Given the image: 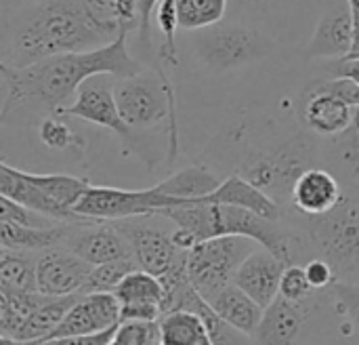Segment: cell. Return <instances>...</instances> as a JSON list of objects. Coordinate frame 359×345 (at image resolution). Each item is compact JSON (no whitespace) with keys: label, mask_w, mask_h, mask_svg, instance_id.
<instances>
[{"label":"cell","mask_w":359,"mask_h":345,"mask_svg":"<svg viewBox=\"0 0 359 345\" xmlns=\"http://www.w3.org/2000/svg\"><path fill=\"white\" fill-rule=\"evenodd\" d=\"M36 257L38 253L2 249L0 251V291L4 293L38 291Z\"/></svg>","instance_id":"f1b7e54d"},{"label":"cell","mask_w":359,"mask_h":345,"mask_svg":"<svg viewBox=\"0 0 359 345\" xmlns=\"http://www.w3.org/2000/svg\"><path fill=\"white\" fill-rule=\"evenodd\" d=\"M63 247L88 261L90 266H101L118 259H135L130 245L111 221L93 219L82 223H69Z\"/></svg>","instance_id":"5bb4252c"},{"label":"cell","mask_w":359,"mask_h":345,"mask_svg":"<svg viewBox=\"0 0 359 345\" xmlns=\"http://www.w3.org/2000/svg\"><path fill=\"white\" fill-rule=\"evenodd\" d=\"M143 70L145 65L128 51V34L90 51L55 55L25 67L0 65V122L19 129L36 126L48 116H61L84 80L99 74L126 78Z\"/></svg>","instance_id":"6da1fadb"},{"label":"cell","mask_w":359,"mask_h":345,"mask_svg":"<svg viewBox=\"0 0 359 345\" xmlns=\"http://www.w3.org/2000/svg\"><path fill=\"white\" fill-rule=\"evenodd\" d=\"M322 167L330 169L345 185L359 188V135L347 129L339 137L322 139Z\"/></svg>","instance_id":"484cf974"},{"label":"cell","mask_w":359,"mask_h":345,"mask_svg":"<svg viewBox=\"0 0 359 345\" xmlns=\"http://www.w3.org/2000/svg\"><path fill=\"white\" fill-rule=\"evenodd\" d=\"M120 301V316L124 320L158 323L164 314V285L158 276L135 270L114 291Z\"/></svg>","instance_id":"ac0fdd59"},{"label":"cell","mask_w":359,"mask_h":345,"mask_svg":"<svg viewBox=\"0 0 359 345\" xmlns=\"http://www.w3.org/2000/svg\"><path fill=\"white\" fill-rule=\"evenodd\" d=\"M156 345H162V344H160V339H158V344H156Z\"/></svg>","instance_id":"681fc988"},{"label":"cell","mask_w":359,"mask_h":345,"mask_svg":"<svg viewBox=\"0 0 359 345\" xmlns=\"http://www.w3.org/2000/svg\"><path fill=\"white\" fill-rule=\"evenodd\" d=\"M231 0H175L181 30L194 32L225 19Z\"/></svg>","instance_id":"d6a6232c"},{"label":"cell","mask_w":359,"mask_h":345,"mask_svg":"<svg viewBox=\"0 0 359 345\" xmlns=\"http://www.w3.org/2000/svg\"><path fill=\"white\" fill-rule=\"evenodd\" d=\"M305 274L311 282L313 289H330L337 282V274L332 270V266L322 259V257H311L303 263Z\"/></svg>","instance_id":"ab89813d"},{"label":"cell","mask_w":359,"mask_h":345,"mask_svg":"<svg viewBox=\"0 0 359 345\" xmlns=\"http://www.w3.org/2000/svg\"><path fill=\"white\" fill-rule=\"evenodd\" d=\"M299 122L322 139H332L343 135L353 122V105L324 89L318 82H311L303 89L297 103Z\"/></svg>","instance_id":"4fadbf2b"},{"label":"cell","mask_w":359,"mask_h":345,"mask_svg":"<svg viewBox=\"0 0 359 345\" xmlns=\"http://www.w3.org/2000/svg\"><path fill=\"white\" fill-rule=\"evenodd\" d=\"M118 110L124 122L135 131H149L166 124L168 135V164L179 156V124H177V95L168 67L154 63V70H143L135 76L116 78L114 82Z\"/></svg>","instance_id":"52a82bcc"},{"label":"cell","mask_w":359,"mask_h":345,"mask_svg":"<svg viewBox=\"0 0 359 345\" xmlns=\"http://www.w3.org/2000/svg\"><path fill=\"white\" fill-rule=\"evenodd\" d=\"M120 327V325H118ZM118 327L101 331V333H93V335H76V337H57V339H46L40 344L34 345H109Z\"/></svg>","instance_id":"60d3db41"},{"label":"cell","mask_w":359,"mask_h":345,"mask_svg":"<svg viewBox=\"0 0 359 345\" xmlns=\"http://www.w3.org/2000/svg\"><path fill=\"white\" fill-rule=\"evenodd\" d=\"M341 337H353V329L343 318L332 287L297 301L278 295L252 335L255 345H326Z\"/></svg>","instance_id":"8992f818"},{"label":"cell","mask_w":359,"mask_h":345,"mask_svg":"<svg viewBox=\"0 0 359 345\" xmlns=\"http://www.w3.org/2000/svg\"><path fill=\"white\" fill-rule=\"evenodd\" d=\"M208 304L225 323H229L231 327H236L246 335H255L265 314V310L236 282L225 287L221 293H217Z\"/></svg>","instance_id":"cb8c5ba5"},{"label":"cell","mask_w":359,"mask_h":345,"mask_svg":"<svg viewBox=\"0 0 359 345\" xmlns=\"http://www.w3.org/2000/svg\"><path fill=\"white\" fill-rule=\"evenodd\" d=\"M135 270H139L135 259H118V261L93 266V270L88 274V280H86L80 295H86V293H114L118 289V285Z\"/></svg>","instance_id":"836d02e7"},{"label":"cell","mask_w":359,"mask_h":345,"mask_svg":"<svg viewBox=\"0 0 359 345\" xmlns=\"http://www.w3.org/2000/svg\"><path fill=\"white\" fill-rule=\"evenodd\" d=\"M0 196L11 198L23 207H29L59 223H82V221H93L88 217L78 215L72 209L61 207L55 202L46 192H42L21 169L11 167L6 160L0 162Z\"/></svg>","instance_id":"ffe728a7"},{"label":"cell","mask_w":359,"mask_h":345,"mask_svg":"<svg viewBox=\"0 0 359 345\" xmlns=\"http://www.w3.org/2000/svg\"><path fill=\"white\" fill-rule=\"evenodd\" d=\"M93 266L65 247H53L36 257L38 293L48 297L80 295Z\"/></svg>","instance_id":"9a60e30c"},{"label":"cell","mask_w":359,"mask_h":345,"mask_svg":"<svg viewBox=\"0 0 359 345\" xmlns=\"http://www.w3.org/2000/svg\"><path fill=\"white\" fill-rule=\"evenodd\" d=\"M286 268H288L286 261L276 257L271 251L259 247L255 253H250L244 259L233 282L265 310L278 299Z\"/></svg>","instance_id":"44dd1931"},{"label":"cell","mask_w":359,"mask_h":345,"mask_svg":"<svg viewBox=\"0 0 359 345\" xmlns=\"http://www.w3.org/2000/svg\"><path fill=\"white\" fill-rule=\"evenodd\" d=\"M236 2H238V6H240L242 11H255V8H259V6L269 4L271 0H236Z\"/></svg>","instance_id":"ee69618b"},{"label":"cell","mask_w":359,"mask_h":345,"mask_svg":"<svg viewBox=\"0 0 359 345\" xmlns=\"http://www.w3.org/2000/svg\"><path fill=\"white\" fill-rule=\"evenodd\" d=\"M158 337L162 345H200L208 335L204 320L196 312L175 310L158 320Z\"/></svg>","instance_id":"f546056e"},{"label":"cell","mask_w":359,"mask_h":345,"mask_svg":"<svg viewBox=\"0 0 359 345\" xmlns=\"http://www.w3.org/2000/svg\"><path fill=\"white\" fill-rule=\"evenodd\" d=\"M313 291H318V289L311 287V282H309V278L305 274L303 263H292V266L286 268V272L282 276V285H280V295L282 297L297 301V299L309 297Z\"/></svg>","instance_id":"74e56055"},{"label":"cell","mask_w":359,"mask_h":345,"mask_svg":"<svg viewBox=\"0 0 359 345\" xmlns=\"http://www.w3.org/2000/svg\"><path fill=\"white\" fill-rule=\"evenodd\" d=\"M326 345H359L358 337H341V339H337V341H330V344Z\"/></svg>","instance_id":"f6af8a7d"},{"label":"cell","mask_w":359,"mask_h":345,"mask_svg":"<svg viewBox=\"0 0 359 345\" xmlns=\"http://www.w3.org/2000/svg\"><path fill=\"white\" fill-rule=\"evenodd\" d=\"M187 34V46L194 61L217 76L255 65L280 48V42L273 36L244 21L223 19Z\"/></svg>","instance_id":"ba28073f"},{"label":"cell","mask_w":359,"mask_h":345,"mask_svg":"<svg viewBox=\"0 0 359 345\" xmlns=\"http://www.w3.org/2000/svg\"><path fill=\"white\" fill-rule=\"evenodd\" d=\"M69 223H57L50 228H25L11 221H0V249L42 253L53 247H63Z\"/></svg>","instance_id":"d4e9b609"},{"label":"cell","mask_w":359,"mask_h":345,"mask_svg":"<svg viewBox=\"0 0 359 345\" xmlns=\"http://www.w3.org/2000/svg\"><path fill=\"white\" fill-rule=\"evenodd\" d=\"M353 19H355V34H353V46L351 53L345 59H358L359 57V8L353 6Z\"/></svg>","instance_id":"7bdbcfd3"},{"label":"cell","mask_w":359,"mask_h":345,"mask_svg":"<svg viewBox=\"0 0 359 345\" xmlns=\"http://www.w3.org/2000/svg\"><path fill=\"white\" fill-rule=\"evenodd\" d=\"M133 249V257L139 270H145L158 278L168 274L179 261L187 257V251L175 242V223L156 213L111 221Z\"/></svg>","instance_id":"30bf717a"},{"label":"cell","mask_w":359,"mask_h":345,"mask_svg":"<svg viewBox=\"0 0 359 345\" xmlns=\"http://www.w3.org/2000/svg\"><path fill=\"white\" fill-rule=\"evenodd\" d=\"M158 339V323L143 320H124L114 335L116 345H156Z\"/></svg>","instance_id":"d590c367"},{"label":"cell","mask_w":359,"mask_h":345,"mask_svg":"<svg viewBox=\"0 0 359 345\" xmlns=\"http://www.w3.org/2000/svg\"><path fill=\"white\" fill-rule=\"evenodd\" d=\"M0 221H11V223L25 226V228H50V226L59 223V221H55L29 207H23L11 198H4V196H0Z\"/></svg>","instance_id":"e575fe53"},{"label":"cell","mask_w":359,"mask_h":345,"mask_svg":"<svg viewBox=\"0 0 359 345\" xmlns=\"http://www.w3.org/2000/svg\"><path fill=\"white\" fill-rule=\"evenodd\" d=\"M109 345H116V344H114V339H111V344H109Z\"/></svg>","instance_id":"f907efd6"},{"label":"cell","mask_w":359,"mask_h":345,"mask_svg":"<svg viewBox=\"0 0 359 345\" xmlns=\"http://www.w3.org/2000/svg\"><path fill=\"white\" fill-rule=\"evenodd\" d=\"M351 2V6H355V8H359V0H349Z\"/></svg>","instance_id":"7dc6e473"},{"label":"cell","mask_w":359,"mask_h":345,"mask_svg":"<svg viewBox=\"0 0 359 345\" xmlns=\"http://www.w3.org/2000/svg\"><path fill=\"white\" fill-rule=\"evenodd\" d=\"M355 34L353 6L349 0H326L316 32L305 48L307 59H345Z\"/></svg>","instance_id":"2e32d148"},{"label":"cell","mask_w":359,"mask_h":345,"mask_svg":"<svg viewBox=\"0 0 359 345\" xmlns=\"http://www.w3.org/2000/svg\"><path fill=\"white\" fill-rule=\"evenodd\" d=\"M259 247L246 236H217L194 245L187 251V274L194 289L210 301L225 287L233 285L240 266Z\"/></svg>","instance_id":"9c48e42d"},{"label":"cell","mask_w":359,"mask_h":345,"mask_svg":"<svg viewBox=\"0 0 359 345\" xmlns=\"http://www.w3.org/2000/svg\"><path fill=\"white\" fill-rule=\"evenodd\" d=\"M196 202H210V204H231V207H242L248 211H255L257 215H263L267 219H282L284 209L261 188L250 183L246 177L238 173H229L221 185L210 192L208 196L196 200Z\"/></svg>","instance_id":"7402d4cb"},{"label":"cell","mask_w":359,"mask_h":345,"mask_svg":"<svg viewBox=\"0 0 359 345\" xmlns=\"http://www.w3.org/2000/svg\"><path fill=\"white\" fill-rule=\"evenodd\" d=\"M225 156L233 158V171L269 194L282 209L290 207L297 179L311 167H322V137L305 126L282 133L276 124L267 139H255L248 120L231 126L221 137Z\"/></svg>","instance_id":"3957f363"},{"label":"cell","mask_w":359,"mask_h":345,"mask_svg":"<svg viewBox=\"0 0 359 345\" xmlns=\"http://www.w3.org/2000/svg\"><path fill=\"white\" fill-rule=\"evenodd\" d=\"M46 295L34 293H4L0 291V335L17 337L25 320L38 310Z\"/></svg>","instance_id":"4dcf8cb0"},{"label":"cell","mask_w":359,"mask_h":345,"mask_svg":"<svg viewBox=\"0 0 359 345\" xmlns=\"http://www.w3.org/2000/svg\"><path fill=\"white\" fill-rule=\"evenodd\" d=\"M80 295H69V297H44V301L38 306V310L25 320L21 331L17 333V341L25 344H40L46 341L53 331L61 325L65 314L72 310V306L78 301Z\"/></svg>","instance_id":"83f0119b"},{"label":"cell","mask_w":359,"mask_h":345,"mask_svg":"<svg viewBox=\"0 0 359 345\" xmlns=\"http://www.w3.org/2000/svg\"><path fill=\"white\" fill-rule=\"evenodd\" d=\"M160 215L168 217L177 228L187 232L196 245L217 236H246L259 242L263 249L271 251L288 266L297 263V240L284 217L267 219L242 207L196 200L164 209Z\"/></svg>","instance_id":"5b68a950"},{"label":"cell","mask_w":359,"mask_h":345,"mask_svg":"<svg viewBox=\"0 0 359 345\" xmlns=\"http://www.w3.org/2000/svg\"><path fill=\"white\" fill-rule=\"evenodd\" d=\"M332 289H334V297H337L343 318L351 325L353 337L359 339V285L334 282Z\"/></svg>","instance_id":"8d00e7d4"},{"label":"cell","mask_w":359,"mask_h":345,"mask_svg":"<svg viewBox=\"0 0 359 345\" xmlns=\"http://www.w3.org/2000/svg\"><path fill=\"white\" fill-rule=\"evenodd\" d=\"M183 202L162 194L156 185L147 190H122L109 185H90L76 202L74 211L97 221H118L141 215H156Z\"/></svg>","instance_id":"8fae6325"},{"label":"cell","mask_w":359,"mask_h":345,"mask_svg":"<svg viewBox=\"0 0 359 345\" xmlns=\"http://www.w3.org/2000/svg\"><path fill=\"white\" fill-rule=\"evenodd\" d=\"M120 323V301L114 293H86L78 297V301L72 306V310L48 339L93 335L114 329Z\"/></svg>","instance_id":"e0dca14e"},{"label":"cell","mask_w":359,"mask_h":345,"mask_svg":"<svg viewBox=\"0 0 359 345\" xmlns=\"http://www.w3.org/2000/svg\"><path fill=\"white\" fill-rule=\"evenodd\" d=\"M221 181L223 179L219 177L215 167L208 162H202V164H191V167H185V169L168 175L166 179L156 183V188L162 194L187 204L191 200H200V198L208 196L210 192H215L221 185Z\"/></svg>","instance_id":"603a6c76"},{"label":"cell","mask_w":359,"mask_h":345,"mask_svg":"<svg viewBox=\"0 0 359 345\" xmlns=\"http://www.w3.org/2000/svg\"><path fill=\"white\" fill-rule=\"evenodd\" d=\"M343 192L345 183L330 169L311 167L297 179L288 209L307 217L326 215L341 202Z\"/></svg>","instance_id":"d6986e66"},{"label":"cell","mask_w":359,"mask_h":345,"mask_svg":"<svg viewBox=\"0 0 359 345\" xmlns=\"http://www.w3.org/2000/svg\"><path fill=\"white\" fill-rule=\"evenodd\" d=\"M114 82H116V78L109 74H99V76L84 80V84L78 89L74 103L69 108H65L61 116L78 118V120L103 126V129L111 131L116 137H120V141L124 145H135L137 133L124 122V118L118 110ZM135 152H137V145H135Z\"/></svg>","instance_id":"7c38bea8"},{"label":"cell","mask_w":359,"mask_h":345,"mask_svg":"<svg viewBox=\"0 0 359 345\" xmlns=\"http://www.w3.org/2000/svg\"><path fill=\"white\" fill-rule=\"evenodd\" d=\"M25 0H0V8H6V6H15V4H21Z\"/></svg>","instance_id":"bcb514c9"},{"label":"cell","mask_w":359,"mask_h":345,"mask_svg":"<svg viewBox=\"0 0 359 345\" xmlns=\"http://www.w3.org/2000/svg\"><path fill=\"white\" fill-rule=\"evenodd\" d=\"M0 65L8 67L111 42L90 19L84 0H25L0 8Z\"/></svg>","instance_id":"7a4b0ae2"},{"label":"cell","mask_w":359,"mask_h":345,"mask_svg":"<svg viewBox=\"0 0 359 345\" xmlns=\"http://www.w3.org/2000/svg\"><path fill=\"white\" fill-rule=\"evenodd\" d=\"M162 0H139V25H137V40L145 55H151V34L156 11Z\"/></svg>","instance_id":"f35d334b"},{"label":"cell","mask_w":359,"mask_h":345,"mask_svg":"<svg viewBox=\"0 0 359 345\" xmlns=\"http://www.w3.org/2000/svg\"><path fill=\"white\" fill-rule=\"evenodd\" d=\"M90 19L111 40L120 34L137 32L139 25V0H84Z\"/></svg>","instance_id":"4316f807"},{"label":"cell","mask_w":359,"mask_h":345,"mask_svg":"<svg viewBox=\"0 0 359 345\" xmlns=\"http://www.w3.org/2000/svg\"><path fill=\"white\" fill-rule=\"evenodd\" d=\"M200 345H212V344H210V341H208V337H206V339H204Z\"/></svg>","instance_id":"c3c4849f"},{"label":"cell","mask_w":359,"mask_h":345,"mask_svg":"<svg viewBox=\"0 0 359 345\" xmlns=\"http://www.w3.org/2000/svg\"><path fill=\"white\" fill-rule=\"evenodd\" d=\"M328 76H347L359 82V57L358 59H332L326 65Z\"/></svg>","instance_id":"b9f144b4"},{"label":"cell","mask_w":359,"mask_h":345,"mask_svg":"<svg viewBox=\"0 0 359 345\" xmlns=\"http://www.w3.org/2000/svg\"><path fill=\"white\" fill-rule=\"evenodd\" d=\"M284 219L297 240V263L326 259L337 282L359 285V188L345 185L341 202L326 215L307 217L284 209Z\"/></svg>","instance_id":"277c9868"},{"label":"cell","mask_w":359,"mask_h":345,"mask_svg":"<svg viewBox=\"0 0 359 345\" xmlns=\"http://www.w3.org/2000/svg\"><path fill=\"white\" fill-rule=\"evenodd\" d=\"M38 139L53 152H74L76 156H84L86 139L72 129L65 116H48L36 124Z\"/></svg>","instance_id":"1f68e13d"}]
</instances>
